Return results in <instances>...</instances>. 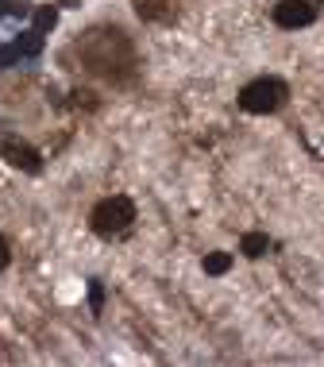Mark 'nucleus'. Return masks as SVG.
<instances>
[{"instance_id": "obj_11", "label": "nucleus", "mask_w": 324, "mask_h": 367, "mask_svg": "<svg viewBox=\"0 0 324 367\" xmlns=\"http://www.w3.org/2000/svg\"><path fill=\"white\" fill-rule=\"evenodd\" d=\"M8 259H12V251H8V240H4V236H0V271L8 267Z\"/></svg>"}, {"instance_id": "obj_6", "label": "nucleus", "mask_w": 324, "mask_h": 367, "mask_svg": "<svg viewBox=\"0 0 324 367\" xmlns=\"http://www.w3.org/2000/svg\"><path fill=\"white\" fill-rule=\"evenodd\" d=\"M135 12H139V20H167V4L170 0H132Z\"/></svg>"}, {"instance_id": "obj_9", "label": "nucleus", "mask_w": 324, "mask_h": 367, "mask_svg": "<svg viewBox=\"0 0 324 367\" xmlns=\"http://www.w3.org/2000/svg\"><path fill=\"white\" fill-rule=\"evenodd\" d=\"M16 50L20 54H27V59H35L43 50V31H27V35H20L16 39Z\"/></svg>"}, {"instance_id": "obj_8", "label": "nucleus", "mask_w": 324, "mask_h": 367, "mask_svg": "<svg viewBox=\"0 0 324 367\" xmlns=\"http://www.w3.org/2000/svg\"><path fill=\"white\" fill-rule=\"evenodd\" d=\"M228 267H232L228 251H208L205 255V275H228Z\"/></svg>"}, {"instance_id": "obj_12", "label": "nucleus", "mask_w": 324, "mask_h": 367, "mask_svg": "<svg viewBox=\"0 0 324 367\" xmlns=\"http://www.w3.org/2000/svg\"><path fill=\"white\" fill-rule=\"evenodd\" d=\"M62 8H82V0H59Z\"/></svg>"}, {"instance_id": "obj_4", "label": "nucleus", "mask_w": 324, "mask_h": 367, "mask_svg": "<svg viewBox=\"0 0 324 367\" xmlns=\"http://www.w3.org/2000/svg\"><path fill=\"white\" fill-rule=\"evenodd\" d=\"M0 155L8 159V167L27 170V174H39V170H43V155L31 147V143H24V140H4Z\"/></svg>"}, {"instance_id": "obj_13", "label": "nucleus", "mask_w": 324, "mask_h": 367, "mask_svg": "<svg viewBox=\"0 0 324 367\" xmlns=\"http://www.w3.org/2000/svg\"><path fill=\"white\" fill-rule=\"evenodd\" d=\"M8 8H12V0H0V16H8Z\"/></svg>"}, {"instance_id": "obj_1", "label": "nucleus", "mask_w": 324, "mask_h": 367, "mask_svg": "<svg viewBox=\"0 0 324 367\" xmlns=\"http://www.w3.org/2000/svg\"><path fill=\"white\" fill-rule=\"evenodd\" d=\"M286 97H290V85H286L282 77H259V82L243 85L240 105H243L247 112H259V117H266V112H278V109H282Z\"/></svg>"}, {"instance_id": "obj_5", "label": "nucleus", "mask_w": 324, "mask_h": 367, "mask_svg": "<svg viewBox=\"0 0 324 367\" xmlns=\"http://www.w3.org/2000/svg\"><path fill=\"white\" fill-rule=\"evenodd\" d=\"M266 248H270V240H266V232H247L240 240V251L247 259H259V255H266Z\"/></svg>"}, {"instance_id": "obj_3", "label": "nucleus", "mask_w": 324, "mask_h": 367, "mask_svg": "<svg viewBox=\"0 0 324 367\" xmlns=\"http://www.w3.org/2000/svg\"><path fill=\"white\" fill-rule=\"evenodd\" d=\"M316 20L313 0H278L275 4V24L278 27H309Z\"/></svg>"}, {"instance_id": "obj_10", "label": "nucleus", "mask_w": 324, "mask_h": 367, "mask_svg": "<svg viewBox=\"0 0 324 367\" xmlns=\"http://www.w3.org/2000/svg\"><path fill=\"white\" fill-rule=\"evenodd\" d=\"M16 59H20V50H16V47H0V66H12Z\"/></svg>"}, {"instance_id": "obj_2", "label": "nucleus", "mask_w": 324, "mask_h": 367, "mask_svg": "<svg viewBox=\"0 0 324 367\" xmlns=\"http://www.w3.org/2000/svg\"><path fill=\"white\" fill-rule=\"evenodd\" d=\"M93 232L97 236H120L132 228L135 220V205L128 197H105L97 209H93Z\"/></svg>"}, {"instance_id": "obj_7", "label": "nucleus", "mask_w": 324, "mask_h": 367, "mask_svg": "<svg viewBox=\"0 0 324 367\" xmlns=\"http://www.w3.org/2000/svg\"><path fill=\"white\" fill-rule=\"evenodd\" d=\"M54 24H59V8H54V4H39V8H35V31H54Z\"/></svg>"}]
</instances>
